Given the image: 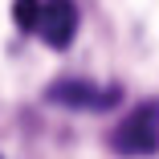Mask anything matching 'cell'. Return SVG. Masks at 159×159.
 <instances>
[{
	"label": "cell",
	"instance_id": "3",
	"mask_svg": "<svg viewBox=\"0 0 159 159\" xmlns=\"http://www.w3.org/2000/svg\"><path fill=\"white\" fill-rule=\"evenodd\" d=\"M33 33H41L49 49H70V41L78 37V4L74 0H41Z\"/></svg>",
	"mask_w": 159,
	"mask_h": 159
},
{
	"label": "cell",
	"instance_id": "4",
	"mask_svg": "<svg viewBox=\"0 0 159 159\" xmlns=\"http://www.w3.org/2000/svg\"><path fill=\"white\" fill-rule=\"evenodd\" d=\"M37 12H41V0H16V4H12V16H16L20 29H33L37 25Z\"/></svg>",
	"mask_w": 159,
	"mask_h": 159
},
{
	"label": "cell",
	"instance_id": "2",
	"mask_svg": "<svg viewBox=\"0 0 159 159\" xmlns=\"http://www.w3.org/2000/svg\"><path fill=\"white\" fill-rule=\"evenodd\" d=\"M45 98L57 106H70V110H106L118 102V90L114 86H94L86 78H61L45 90Z\"/></svg>",
	"mask_w": 159,
	"mask_h": 159
},
{
	"label": "cell",
	"instance_id": "1",
	"mask_svg": "<svg viewBox=\"0 0 159 159\" xmlns=\"http://www.w3.org/2000/svg\"><path fill=\"white\" fill-rule=\"evenodd\" d=\"M110 147L118 155H131V159L155 155L159 151V98H147L126 114L110 131Z\"/></svg>",
	"mask_w": 159,
	"mask_h": 159
}]
</instances>
